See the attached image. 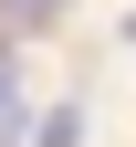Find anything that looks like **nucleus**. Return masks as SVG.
I'll use <instances>...</instances> for the list:
<instances>
[{"label": "nucleus", "instance_id": "f257e3e1", "mask_svg": "<svg viewBox=\"0 0 136 147\" xmlns=\"http://www.w3.org/2000/svg\"><path fill=\"white\" fill-rule=\"evenodd\" d=\"M31 116H21V74H11V53H0V147H21Z\"/></svg>", "mask_w": 136, "mask_h": 147}, {"label": "nucleus", "instance_id": "f03ea898", "mask_svg": "<svg viewBox=\"0 0 136 147\" xmlns=\"http://www.w3.org/2000/svg\"><path fill=\"white\" fill-rule=\"evenodd\" d=\"M31 137H42V147H73V137H84V105H52V116L31 126Z\"/></svg>", "mask_w": 136, "mask_h": 147}, {"label": "nucleus", "instance_id": "7ed1b4c3", "mask_svg": "<svg viewBox=\"0 0 136 147\" xmlns=\"http://www.w3.org/2000/svg\"><path fill=\"white\" fill-rule=\"evenodd\" d=\"M52 11H63V0H0V21L21 32V21H52Z\"/></svg>", "mask_w": 136, "mask_h": 147}, {"label": "nucleus", "instance_id": "20e7f679", "mask_svg": "<svg viewBox=\"0 0 136 147\" xmlns=\"http://www.w3.org/2000/svg\"><path fill=\"white\" fill-rule=\"evenodd\" d=\"M126 42H136V11H126Z\"/></svg>", "mask_w": 136, "mask_h": 147}]
</instances>
